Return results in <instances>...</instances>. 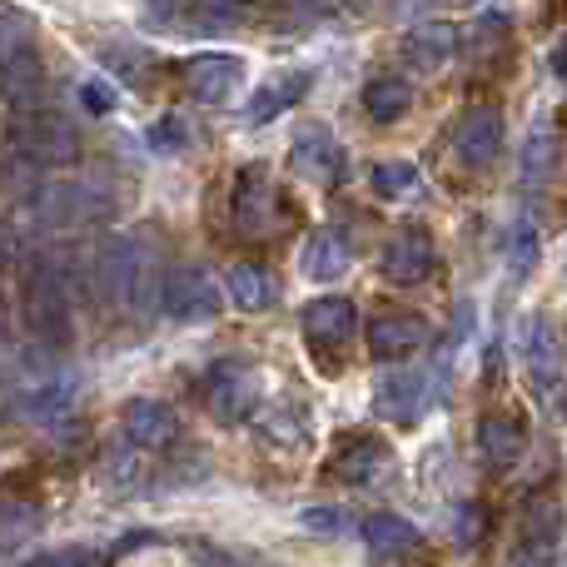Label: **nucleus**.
Here are the masks:
<instances>
[{
    "label": "nucleus",
    "instance_id": "f257e3e1",
    "mask_svg": "<svg viewBox=\"0 0 567 567\" xmlns=\"http://www.w3.org/2000/svg\"><path fill=\"white\" fill-rule=\"evenodd\" d=\"M35 567H90V558H75V553H60V558H45Z\"/></svg>",
    "mask_w": 567,
    "mask_h": 567
}]
</instances>
